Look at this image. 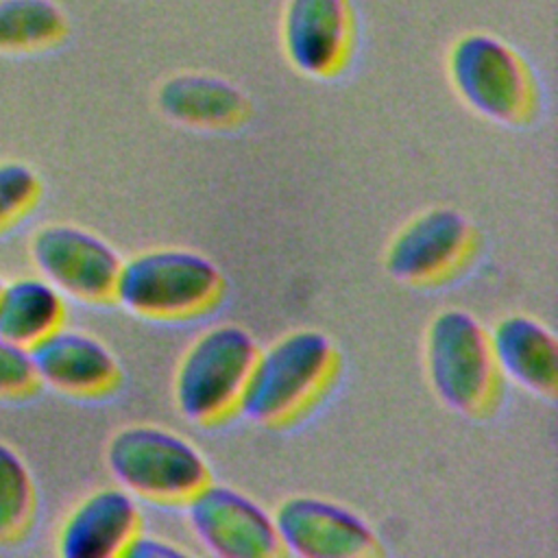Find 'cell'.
<instances>
[{"label": "cell", "mask_w": 558, "mask_h": 558, "mask_svg": "<svg viewBox=\"0 0 558 558\" xmlns=\"http://www.w3.org/2000/svg\"><path fill=\"white\" fill-rule=\"evenodd\" d=\"M279 549L299 558H360L375 551L371 523L349 506L292 495L272 510Z\"/></svg>", "instance_id": "cell-9"}, {"label": "cell", "mask_w": 558, "mask_h": 558, "mask_svg": "<svg viewBox=\"0 0 558 558\" xmlns=\"http://www.w3.org/2000/svg\"><path fill=\"white\" fill-rule=\"evenodd\" d=\"M281 48L290 65L305 76H331L349 59L355 20L349 0H286Z\"/></svg>", "instance_id": "cell-10"}, {"label": "cell", "mask_w": 558, "mask_h": 558, "mask_svg": "<svg viewBox=\"0 0 558 558\" xmlns=\"http://www.w3.org/2000/svg\"><path fill=\"white\" fill-rule=\"evenodd\" d=\"M257 349L242 325L218 323L203 329L174 368L172 399L179 414L192 423H209L235 412Z\"/></svg>", "instance_id": "cell-4"}, {"label": "cell", "mask_w": 558, "mask_h": 558, "mask_svg": "<svg viewBox=\"0 0 558 558\" xmlns=\"http://www.w3.org/2000/svg\"><path fill=\"white\" fill-rule=\"evenodd\" d=\"M449 81L460 100L493 122H519L534 105V83L525 61L490 33L458 37L447 57Z\"/></svg>", "instance_id": "cell-5"}, {"label": "cell", "mask_w": 558, "mask_h": 558, "mask_svg": "<svg viewBox=\"0 0 558 558\" xmlns=\"http://www.w3.org/2000/svg\"><path fill=\"white\" fill-rule=\"evenodd\" d=\"M222 272L207 255L183 246H159L122 259L111 299L148 318H183L209 307Z\"/></svg>", "instance_id": "cell-2"}, {"label": "cell", "mask_w": 558, "mask_h": 558, "mask_svg": "<svg viewBox=\"0 0 558 558\" xmlns=\"http://www.w3.org/2000/svg\"><path fill=\"white\" fill-rule=\"evenodd\" d=\"M37 384L65 395H100L118 377V360L94 333L59 325L28 349Z\"/></svg>", "instance_id": "cell-13"}, {"label": "cell", "mask_w": 558, "mask_h": 558, "mask_svg": "<svg viewBox=\"0 0 558 558\" xmlns=\"http://www.w3.org/2000/svg\"><path fill=\"white\" fill-rule=\"evenodd\" d=\"M469 244V220L453 207H432L408 220L395 233L384 264L395 279L421 283L451 270Z\"/></svg>", "instance_id": "cell-11"}, {"label": "cell", "mask_w": 558, "mask_h": 558, "mask_svg": "<svg viewBox=\"0 0 558 558\" xmlns=\"http://www.w3.org/2000/svg\"><path fill=\"white\" fill-rule=\"evenodd\" d=\"M39 196L37 172L15 159L0 161V229L22 218Z\"/></svg>", "instance_id": "cell-19"}, {"label": "cell", "mask_w": 558, "mask_h": 558, "mask_svg": "<svg viewBox=\"0 0 558 558\" xmlns=\"http://www.w3.org/2000/svg\"><path fill=\"white\" fill-rule=\"evenodd\" d=\"M105 462L118 486L146 501L183 504L209 480V464L190 438L150 423L118 429Z\"/></svg>", "instance_id": "cell-3"}, {"label": "cell", "mask_w": 558, "mask_h": 558, "mask_svg": "<svg viewBox=\"0 0 558 558\" xmlns=\"http://www.w3.org/2000/svg\"><path fill=\"white\" fill-rule=\"evenodd\" d=\"M425 373L436 397L456 412L486 405L495 388L488 329L460 307L438 312L425 331Z\"/></svg>", "instance_id": "cell-6"}, {"label": "cell", "mask_w": 558, "mask_h": 558, "mask_svg": "<svg viewBox=\"0 0 558 558\" xmlns=\"http://www.w3.org/2000/svg\"><path fill=\"white\" fill-rule=\"evenodd\" d=\"M35 510V484L15 447L0 440V543L17 538Z\"/></svg>", "instance_id": "cell-18"}, {"label": "cell", "mask_w": 558, "mask_h": 558, "mask_svg": "<svg viewBox=\"0 0 558 558\" xmlns=\"http://www.w3.org/2000/svg\"><path fill=\"white\" fill-rule=\"evenodd\" d=\"M65 17L52 0H0V50L31 52L57 44Z\"/></svg>", "instance_id": "cell-17"}, {"label": "cell", "mask_w": 558, "mask_h": 558, "mask_svg": "<svg viewBox=\"0 0 558 558\" xmlns=\"http://www.w3.org/2000/svg\"><path fill=\"white\" fill-rule=\"evenodd\" d=\"M28 253L37 275L65 299L85 303L111 299L122 257L98 233L70 222H50L33 233Z\"/></svg>", "instance_id": "cell-8"}, {"label": "cell", "mask_w": 558, "mask_h": 558, "mask_svg": "<svg viewBox=\"0 0 558 558\" xmlns=\"http://www.w3.org/2000/svg\"><path fill=\"white\" fill-rule=\"evenodd\" d=\"M488 347L497 377L536 395L556 390L558 344L551 329L534 316H501L488 329Z\"/></svg>", "instance_id": "cell-14"}, {"label": "cell", "mask_w": 558, "mask_h": 558, "mask_svg": "<svg viewBox=\"0 0 558 558\" xmlns=\"http://www.w3.org/2000/svg\"><path fill=\"white\" fill-rule=\"evenodd\" d=\"M137 530L140 499L118 484L100 486L65 514L57 532V551L63 558L122 556Z\"/></svg>", "instance_id": "cell-12"}, {"label": "cell", "mask_w": 558, "mask_h": 558, "mask_svg": "<svg viewBox=\"0 0 558 558\" xmlns=\"http://www.w3.org/2000/svg\"><path fill=\"white\" fill-rule=\"evenodd\" d=\"M0 286H2V279H0Z\"/></svg>", "instance_id": "cell-22"}, {"label": "cell", "mask_w": 558, "mask_h": 558, "mask_svg": "<svg viewBox=\"0 0 558 558\" xmlns=\"http://www.w3.org/2000/svg\"><path fill=\"white\" fill-rule=\"evenodd\" d=\"M65 320V296L41 275L0 286V336L31 349Z\"/></svg>", "instance_id": "cell-16"}, {"label": "cell", "mask_w": 558, "mask_h": 558, "mask_svg": "<svg viewBox=\"0 0 558 558\" xmlns=\"http://www.w3.org/2000/svg\"><path fill=\"white\" fill-rule=\"evenodd\" d=\"M192 538L218 558L281 554L272 512L235 486L207 480L183 501Z\"/></svg>", "instance_id": "cell-7"}, {"label": "cell", "mask_w": 558, "mask_h": 558, "mask_svg": "<svg viewBox=\"0 0 558 558\" xmlns=\"http://www.w3.org/2000/svg\"><path fill=\"white\" fill-rule=\"evenodd\" d=\"M129 558H181L187 556V549L177 545L174 541L166 536H157L144 530H137L129 545L124 547V554Z\"/></svg>", "instance_id": "cell-21"}, {"label": "cell", "mask_w": 558, "mask_h": 558, "mask_svg": "<svg viewBox=\"0 0 558 558\" xmlns=\"http://www.w3.org/2000/svg\"><path fill=\"white\" fill-rule=\"evenodd\" d=\"M159 109L174 122L190 126H227L242 118L246 100L242 92L214 74L181 72L157 92Z\"/></svg>", "instance_id": "cell-15"}, {"label": "cell", "mask_w": 558, "mask_h": 558, "mask_svg": "<svg viewBox=\"0 0 558 558\" xmlns=\"http://www.w3.org/2000/svg\"><path fill=\"white\" fill-rule=\"evenodd\" d=\"M37 386L28 349L0 336V397H20Z\"/></svg>", "instance_id": "cell-20"}, {"label": "cell", "mask_w": 558, "mask_h": 558, "mask_svg": "<svg viewBox=\"0 0 558 558\" xmlns=\"http://www.w3.org/2000/svg\"><path fill=\"white\" fill-rule=\"evenodd\" d=\"M336 349L320 329H294L257 349L235 412L270 425L292 418L329 379Z\"/></svg>", "instance_id": "cell-1"}]
</instances>
